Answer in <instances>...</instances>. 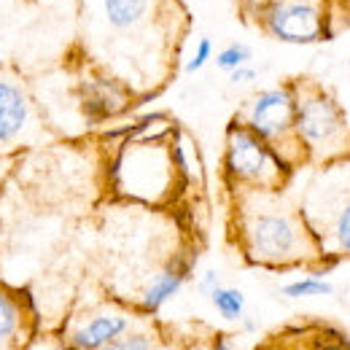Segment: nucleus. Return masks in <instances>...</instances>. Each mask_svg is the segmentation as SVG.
I'll list each match as a JSON object with an SVG mask.
<instances>
[{
    "mask_svg": "<svg viewBox=\"0 0 350 350\" xmlns=\"http://www.w3.org/2000/svg\"><path fill=\"white\" fill-rule=\"evenodd\" d=\"M350 159V157H348ZM348 159L329 162L334 165L326 180L315 186V216H305L312 226L326 267L350 256V165Z\"/></svg>",
    "mask_w": 350,
    "mask_h": 350,
    "instance_id": "nucleus-5",
    "label": "nucleus"
},
{
    "mask_svg": "<svg viewBox=\"0 0 350 350\" xmlns=\"http://www.w3.org/2000/svg\"><path fill=\"white\" fill-rule=\"evenodd\" d=\"M33 342V307L27 294L0 280V350H27Z\"/></svg>",
    "mask_w": 350,
    "mask_h": 350,
    "instance_id": "nucleus-12",
    "label": "nucleus"
},
{
    "mask_svg": "<svg viewBox=\"0 0 350 350\" xmlns=\"http://www.w3.org/2000/svg\"><path fill=\"white\" fill-rule=\"evenodd\" d=\"M81 111L89 122H105L127 111L130 105V89L119 76L111 73H92L79 84Z\"/></svg>",
    "mask_w": 350,
    "mask_h": 350,
    "instance_id": "nucleus-11",
    "label": "nucleus"
},
{
    "mask_svg": "<svg viewBox=\"0 0 350 350\" xmlns=\"http://www.w3.org/2000/svg\"><path fill=\"white\" fill-rule=\"evenodd\" d=\"M154 348V337L148 332H127L119 340H113L111 345L103 350H151Z\"/></svg>",
    "mask_w": 350,
    "mask_h": 350,
    "instance_id": "nucleus-18",
    "label": "nucleus"
},
{
    "mask_svg": "<svg viewBox=\"0 0 350 350\" xmlns=\"http://www.w3.org/2000/svg\"><path fill=\"white\" fill-rule=\"evenodd\" d=\"M254 59V49L245 44H229L224 46L221 51H216V57H213V62H216V68L224 70V73H232L234 68H240V65H248Z\"/></svg>",
    "mask_w": 350,
    "mask_h": 350,
    "instance_id": "nucleus-16",
    "label": "nucleus"
},
{
    "mask_svg": "<svg viewBox=\"0 0 350 350\" xmlns=\"http://www.w3.org/2000/svg\"><path fill=\"white\" fill-rule=\"evenodd\" d=\"M197 286H200V294H202V297H211V294H213V291H216V288L221 286L219 269H205Z\"/></svg>",
    "mask_w": 350,
    "mask_h": 350,
    "instance_id": "nucleus-21",
    "label": "nucleus"
},
{
    "mask_svg": "<svg viewBox=\"0 0 350 350\" xmlns=\"http://www.w3.org/2000/svg\"><path fill=\"white\" fill-rule=\"evenodd\" d=\"M216 57V49H213V41L211 38H200L197 46H194V51H191V57L186 59V65H183V70L191 76V73H200L211 59Z\"/></svg>",
    "mask_w": 350,
    "mask_h": 350,
    "instance_id": "nucleus-17",
    "label": "nucleus"
},
{
    "mask_svg": "<svg viewBox=\"0 0 350 350\" xmlns=\"http://www.w3.org/2000/svg\"><path fill=\"white\" fill-rule=\"evenodd\" d=\"M0 205H3V194H0ZM0 240H3V211H0Z\"/></svg>",
    "mask_w": 350,
    "mask_h": 350,
    "instance_id": "nucleus-24",
    "label": "nucleus"
},
{
    "mask_svg": "<svg viewBox=\"0 0 350 350\" xmlns=\"http://www.w3.org/2000/svg\"><path fill=\"white\" fill-rule=\"evenodd\" d=\"M208 350H237L232 345V340H226V337H216L213 342H211V348Z\"/></svg>",
    "mask_w": 350,
    "mask_h": 350,
    "instance_id": "nucleus-23",
    "label": "nucleus"
},
{
    "mask_svg": "<svg viewBox=\"0 0 350 350\" xmlns=\"http://www.w3.org/2000/svg\"><path fill=\"white\" fill-rule=\"evenodd\" d=\"M294 132L307 162H337L350 157V124L342 105L315 81H294Z\"/></svg>",
    "mask_w": 350,
    "mask_h": 350,
    "instance_id": "nucleus-2",
    "label": "nucleus"
},
{
    "mask_svg": "<svg viewBox=\"0 0 350 350\" xmlns=\"http://www.w3.org/2000/svg\"><path fill=\"white\" fill-rule=\"evenodd\" d=\"M254 25L272 41L288 46H312L332 36L326 11L310 0H272Z\"/></svg>",
    "mask_w": 350,
    "mask_h": 350,
    "instance_id": "nucleus-7",
    "label": "nucleus"
},
{
    "mask_svg": "<svg viewBox=\"0 0 350 350\" xmlns=\"http://www.w3.org/2000/svg\"><path fill=\"white\" fill-rule=\"evenodd\" d=\"M159 11V0H92V25L94 30H103L100 36L105 41H137L146 27L154 25Z\"/></svg>",
    "mask_w": 350,
    "mask_h": 350,
    "instance_id": "nucleus-9",
    "label": "nucleus"
},
{
    "mask_svg": "<svg viewBox=\"0 0 350 350\" xmlns=\"http://www.w3.org/2000/svg\"><path fill=\"white\" fill-rule=\"evenodd\" d=\"M208 299H211L213 310L219 312L224 321H243V315H245V294L240 288L221 283Z\"/></svg>",
    "mask_w": 350,
    "mask_h": 350,
    "instance_id": "nucleus-15",
    "label": "nucleus"
},
{
    "mask_svg": "<svg viewBox=\"0 0 350 350\" xmlns=\"http://www.w3.org/2000/svg\"><path fill=\"white\" fill-rule=\"evenodd\" d=\"M348 68H350V57H348Z\"/></svg>",
    "mask_w": 350,
    "mask_h": 350,
    "instance_id": "nucleus-25",
    "label": "nucleus"
},
{
    "mask_svg": "<svg viewBox=\"0 0 350 350\" xmlns=\"http://www.w3.org/2000/svg\"><path fill=\"white\" fill-rule=\"evenodd\" d=\"M294 165L283 159L267 140H262L251 127H245L240 119H232L226 127L224 140V178L237 189H267L280 191L291 175Z\"/></svg>",
    "mask_w": 350,
    "mask_h": 350,
    "instance_id": "nucleus-3",
    "label": "nucleus"
},
{
    "mask_svg": "<svg viewBox=\"0 0 350 350\" xmlns=\"http://www.w3.org/2000/svg\"><path fill=\"white\" fill-rule=\"evenodd\" d=\"M234 240L245 262L256 267L288 269L323 262L321 243L305 213L267 189L234 191Z\"/></svg>",
    "mask_w": 350,
    "mask_h": 350,
    "instance_id": "nucleus-1",
    "label": "nucleus"
},
{
    "mask_svg": "<svg viewBox=\"0 0 350 350\" xmlns=\"http://www.w3.org/2000/svg\"><path fill=\"white\" fill-rule=\"evenodd\" d=\"M194 262H197L194 254H175L173 259L146 283V288L140 294V302H137L140 312L143 315H157L189 283V278L194 272Z\"/></svg>",
    "mask_w": 350,
    "mask_h": 350,
    "instance_id": "nucleus-13",
    "label": "nucleus"
},
{
    "mask_svg": "<svg viewBox=\"0 0 350 350\" xmlns=\"http://www.w3.org/2000/svg\"><path fill=\"white\" fill-rule=\"evenodd\" d=\"M294 108H297V92H294V81H288V84L256 92L243 105L237 119L297 167L307 159L294 132Z\"/></svg>",
    "mask_w": 350,
    "mask_h": 350,
    "instance_id": "nucleus-6",
    "label": "nucleus"
},
{
    "mask_svg": "<svg viewBox=\"0 0 350 350\" xmlns=\"http://www.w3.org/2000/svg\"><path fill=\"white\" fill-rule=\"evenodd\" d=\"M175 178H180L175 167L173 151L167 137H130L113 165L116 189L140 202H162L173 191Z\"/></svg>",
    "mask_w": 350,
    "mask_h": 350,
    "instance_id": "nucleus-4",
    "label": "nucleus"
},
{
    "mask_svg": "<svg viewBox=\"0 0 350 350\" xmlns=\"http://www.w3.org/2000/svg\"><path fill=\"white\" fill-rule=\"evenodd\" d=\"M332 334V340H323L318 350H350V340H345L342 334H337V332H329Z\"/></svg>",
    "mask_w": 350,
    "mask_h": 350,
    "instance_id": "nucleus-22",
    "label": "nucleus"
},
{
    "mask_svg": "<svg viewBox=\"0 0 350 350\" xmlns=\"http://www.w3.org/2000/svg\"><path fill=\"white\" fill-rule=\"evenodd\" d=\"M132 329V318L122 310H94L70 321L62 332V340L70 350H103L127 334Z\"/></svg>",
    "mask_w": 350,
    "mask_h": 350,
    "instance_id": "nucleus-10",
    "label": "nucleus"
},
{
    "mask_svg": "<svg viewBox=\"0 0 350 350\" xmlns=\"http://www.w3.org/2000/svg\"><path fill=\"white\" fill-rule=\"evenodd\" d=\"M259 79V70L248 62V65H240V68H234L232 73H229V84L232 87H248V84H254Z\"/></svg>",
    "mask_w": 350,
    "mask_h": 350,
    "instance_id": "nucleus-19",
    "label": "nucleus"
},
{
    "mask_svg": "<svg viewBox=\"0 0 350 350\" xmlns=\"http://www.w3.org/2000/svg\"><path fill=\"white\" fill-rule=\"evenodd\" d=\"M240 3V11H243V16L248 19V22H256L259 19V14H262L264 8L272 3V0H237Z\"/></svg>",
    "mask_w": 350,
    "mask_h": 350,
    "instance_id": "nucleus-20",
    "label": "nucleus"
},
{
    "mask_svg": "<svg viewBox=\"0 0 350 350\" xmlns=\"http://www.w3.org/2000/svg\"><path fill=\"white\" fill-rule=\"evenodd\" d=\"M38 130V111L25 81L0 68V151L27 143Z\"/></svg>",
    "mask_w": 350,
    "mask_h": 350,
    "instance_id": "nucleus-8",
    "label": "nucleus"
},
{
    "mask_svg": "<svg viewBox=\"0 0 350 350\" xmlns=\"http://www.w3.org/2000/svg\"><path fill=\"white\" fill-rule=\"evenodd\" d=\"M280 294L286 299H310V297H332L334 294V286L332 280H326L323 275L312 272V275H305V278H297L286 286H280Z\"/></svg>",
    "mask_w": 350,
    "mask_h": 350,
    "instance_id": "nucleus-14",
    "label": "nucleus"
}]
</instances>
